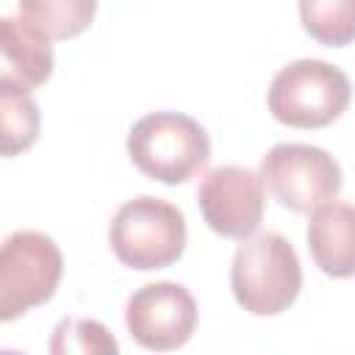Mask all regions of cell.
Masks as SVG:
<instances>
[{"mask_svg": "<svg viewBox=\"0 0 355 355\" xmlns=\"http://www.w3.org/2000/svg\"><path fill=\"white\" fill-rule=\"evenodd\" d=\"M128 155L141 175L178 186L205 169L211 139L189 114L153 111L133 122L128 133Z\"/></svg>", "mask_w": 355, "mask_h": 355, "instance_id": "1", "label": "cell"}, {"mask_svg": "<svg viewBox=\"0 0 355 355\" xmlns=\"http://www.w3.org/2000/svg\"><path fill=\"white\" fill-rule=\"evenodd\" d=\"M230 288L236 302L252 316L283 313L302 288V266L291 241L280 233L244 239L233 255Z\"/></svg>", "mask_w": 355, "mask_h": 355, "instance_id": "2", "label": "cell"}, {"mask_svg": "<svg viewBox=\"0 0 355 355\" xmlns=\"http://www.w3.org/2000/svg\"><path fill=\"white\" fill-rule=\"evenodd\" d=\"M111 250L128 269L150 272L172 266L186 250V219L161 197H133L111 219Z\"/></svg>", "mask_w": 355, "mask_h": 355, "instance_id": "3", "label": "cell"}, {"mask_svg": "<svg viewBox=\"0 0 355 355\" xmlns=\"http://www.w3.org/2000/svg\"><path fill=\"white\" fill-rule=\"evenodd\" d=\"M352 100L349 78L319 58H300L283 67L269 86V111L277 122L316 130L336 122Z\"/></svg>", "mask_w": 355, "mask_h": 355, "instance_id": "4", "label": "cell"}, {"mask_svg": "<svg viewBox=\"0 0 355 355\" xmlns=\"http://www.w3.org/2000/svg\"><path fill=\"white\" fill-rule=\"evenodd\" d=\"M64 275L58 244L39 230H17L0 252V322H14L25 311L44 305Z\"/></svg>", "mask_w": 355, "mask_h": 355, "instance_id": "5", "label": "cell"}, {"mask_svg": "<svg viewBox=\"0 0 355 355\" xmlns=\"http://www.w3.org/2000/svg\"><path fill=\"white\" fill-rule=\"evenodd\" d=\"M261 178L275 200L297 214L333 202L344 183L338 161L313 144H275L261 161Z\"/></svg>", "mask_w": 355, "mask_h": 355, "instance_id": "6", "label": "cell"}, {"mask_svg": "<svg viewBox=\"0 0 355 355\" xmlns=\"http://www.w3.org/2000/svg\"><path fill=\"white\" fill-rule=\"evenodd\" d=\"M125 322L136 344L153 352H169L191 338L197 327V302L180 283H147L130 294Z\"/></svg>", "mask_w": 355, "mask_h": 355, "instance_id": "7", "label": "cell"}, {"mask_svg": "<svg viewBox=\"0 0 355 355\" xmlns=\"http://www.w3.org/2000/svg\"><path fill=\"white\" fill-rule=\"evenodd\" d=\"M197 202L205 225L214 233L244 241L258 230L263 219V178L261 172L236 164L216 166L202 178L197 189Z\"/></svg>", "mask_w": 355, "mask_h": 355, "instance_id": "8", "label": "cell"}, {"mask_svg": "<svg viewBox=\"0 0 355 355\" xmlns=\"http://www.w3.org/2000/svg\"><path fill=\"white\" fill-rule=\"evenodd\" d=\"M0 53H3L0 83H11L17 89L31 92L47 83L53 75L50 36H44L25 17H3Z\"/></svg>", "mask_w": 355, "mask_h": 355, "instance_id": "9", "label": "cell"}, {"mask_svg": "<svg viewBox=\"0 0 355 355\" xmlns=\"http://www.w3.org/2000/svg\"><path fill=\"white\" fill-rule=\"evenodd\" d=\"M313 263L330 277L355 275V205L327 202L311 211L305 230Z\"/></svg>", "mask_w": 355, "mask_h": 355, "instance_id": "10", "label": "cell"}, {"mask_svg": "<svg viewBox=\"0 0 355 355\" xmlns=\"http://www.w3.org/2000/svg\"><path fill=\"white\" fill-rule=\"evenodd\" d=\"M97 11V0H19V14L50 39L83 33Z\"/></svg>", "mask_w": 355, "mask_h": 355, "instance_id": "11", "label": "cell"}, {"mask_svg": "<svg viewBox=\"0 0 355 355\" xmlns=\"http://www.w3.org/2000/svg\"><path fill=\"white\" fill-rule=\"evenodd\" d=\"M300 19L308 36L324 47L355 42V0H300Z\"/></svg>", "mask_w": 355, "mask_h": 355, "instance_id": "12", "label": "cell"}, {"mask_svg": "<svg viewBox=\"0 0 355 355\" xmlns=\"http://www.w3.org/2000/svg\"><path fill=\"white\" fill-rule=\"evenodd\" d=\"M0 111H3V155L11 158L28 150L39 136V108L31 92L11 83H0Z\"/></svg>", "mask_w": 355, "mask_h": 355, "instance_id": "13", "label": "cell"}, {"mask_svg": "<svg viewBox=\"0 0 355 355\" xmlns=\"http://www.w3.org/2000/svg\"><path fill=\"white\" fill-rule=\"evenodd\" d=\"M119 347L114 341V336L105 330V324L92 322V319H64L50 341V352L53 355H69V352H103V355H114Z\"/></svg>", "mask_w": 355, "mask_h": 355, "instance_id": "14", "label": "cell"}]
</instances>
